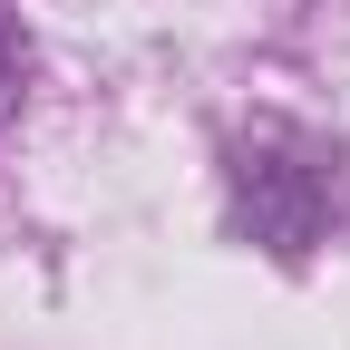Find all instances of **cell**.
<instances>
[{
  "instance_id": "6da1fadb",
  "label": "cell",
  "mask_w": 350,
  "mask_h": 350,
  "mask_svg": "<svg viewBox=\"0 0 350 350\" xmlns=\"http://www.w3.org/2000/svg\"><path fill=\"white\" fill-rule=\"evenodd\" d=\"M234 204L273 253H312L340 224V156L321 137H301V126H262L234 156Z\"/></svg>"
},
{
  "instance_id": "7a4b0ae2",
  "label": "cell",
  "mask_w": 350,
  "mask_h": 350,
  "mask_svg": "<svg viewBox=\"0 0 350 350\" xmlns=\"http://www.w3.org/2000/svg\"><path fill=\"white\" fill-rule=\"evenodd\" d=\"M0 88H10V29H0Z\"/></svg>"
}]
</instances>
